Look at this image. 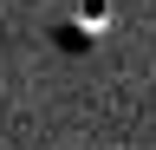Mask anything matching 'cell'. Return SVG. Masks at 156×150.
Returning <instances> with one entry per match:
<instances>
[{
    "label": "cell",
    "mask_w": 156,
    "mask_h": 150,
    "mask_svg": "<svg viewBox=\"0 0 156 150\" xmlns=\"http://www.w3.org/2000/svg\"><path fill=\"white\" fill-rule=\"evenodd\" d=\"M104 33H111V0H72L52 20V46L65 52V59H85V52L104 46Z\"/></svg>",
    "instance_id": "obj_1"
}]
</instances>
